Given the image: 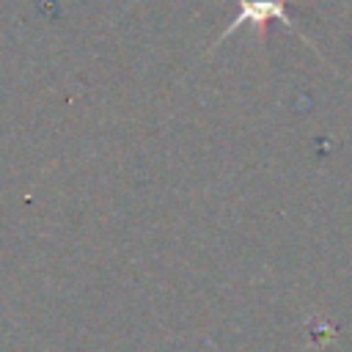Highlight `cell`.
<instances>
[{"label": "cell", "instance_id": "6da1fadb", "mask_svg": "<svg viewBox=\"0 0 352 352\" xmlns=\"http://www.w3.org/2000/svg\"><path fill=\"white\" fill-rule=\"evenodd\" d=\"M270 19H278L280 25H286L289 30H294L305 44H311V41L297 30V25L292 22V16L286 14V0H239V14L234 16V22H228L226 30H220V36H217V41L212 44V50H214L220 41H226L239 25H253L256 33L264 38V33H267V22H270ZM311 47H314V44H311Z\"/></svg>", "mask_w": 352, "mask_h": 352}]
</instances>
